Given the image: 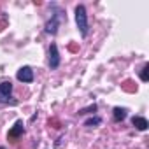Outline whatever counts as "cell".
Masks as SVG:
<instances>
[{"mask_svg":"<svg viewBox=\"0 0 149 149\" xmlns=\"http://www.w3.org/2000/svg\"><path fill=\"white\" fill-rule=\"evenodd\" d=\"M56 30H58V16H54V18L46 25V32H47V33H56Z\"/></svg>","mask_w":149,"mask_h":149,"instance_id":"cell-7","label":"cell"},{"mask_svg":"<svg viewBox=\"0 0 149 149\" xmlns=\"http://www.w3.org/2000/svg\"><path fill=\"white\" fill-rule=\"evenodd\" d=\"M58 65H60V53H58L56 44H51V47H49V67L56 68Z\"/></svg>","mask_w":149,"mask_h":149,"instance_id":"cell-3","label":"cell"},{"mask_svg":"<svg viewBox=\"0 0 149 149\" xmlns=\"http://www.w3.org/2000/svg\"><path fill=\"white\" fill-rule=\"evenodd\" d=\"M25 125H23V121H16V125L9 130V137L11 139H16V137H19L23 132H25V128H23Z\"/></svg>","mask_w":149,"mask_h":149,"instance_id":"cell-6","label":"cell"},{"mask_svg":"<svg viewBox=\"0 0 149 149\" xmlns=\"http://www.w3.org/2000/svg\"><path fill=\"white\" fill-rule=\"evenodd\" d=\"M125 118H126V109L116 107V109H114V119H116V121H123Z\"/></svg>","mask_w":149,"mask_h":149,"instance_id":"cell-8","label":"cell"},{"mask_svg":"<svg viewBox=\"0 0 149 149\" xmlns=\"http://www.w3.org/2000/svg\"><path fill=\"white\" fill-rule=\"evenodd\" d=\"M100 123H102V119H100L98 116H95V118L86 119V121H84V126H97V125H100Z\"/></svg>","mask_w":149,"mask_h":149,"instance_id":"cell-9","label":"cell"},{"mask_svg":"<svg viewBox=\"0 0 149 149\" xmlns=\"http://www.w3.org/2000/svg\"><path fill=\"white\" fill-rule=\"evenodd\" d=\"M140 79L146 83V81H149V65L146 63L144 65V68H142V72H140Z\"/></svg>","mask_w":149,"mask_h":149,"instance_id":"cell-10","label":"cell"},{"mask_svg":"<svg viewBox=\"0 0 149 149\" xmlns=\"http://www.w3.org/2000/svg\"><path fill=\"white\" fill-rule=\"evenodd\" d=\"M11 91H13V84H11V81H2V83H0V97H2L4 102H6V98L11 95Z\"/></svg>","mask_w":149,"mask_h":149,"instance_id":"cell-4","label":"cell"},{"mask_svg":"<svg viewBox=\"0 0 149 149\" xmlns=\"http://www.w3.org/2000/svg\"><path fill=\"white\" fill-rule=\"evenodd\" d=\"M76 23H77V28L81 30V35L86 37L88 35V16H86L84 6H77L76 7Z\"/></svg>","mask_w":149,"mask_h":149,"instance_id":"cell-1","label":"cell"},{"mask_svg":"<svg viewBox=\"0 0 149 149\" xmlns=\"http://www.w3.org/2000/svg\"><path fill=\"white\" fill-rule=\"evenodd\" d=\"M132 125L137 128V130H140V132H144V130H147V119L146 118H140V116H133L132 118Z\"/></svg>","mask_w":149,"mask_h":149,"instance_id":"cell-5","label":"cell"},{"mask_svg":"<svg viewBox=\"0 0 149 149\" xmlns=\"http://www.w3.org/2000/svg\"><path fill=\"white\" fill-rule=\"evenodd\" d=\"M0 149H4V147H0Z\"/></svg>","mask_w":149,"mask_h":149,"instance_id":"cell-12","label":"cell"},{"mask_svg":"<svg viewBox=\"0 0 149 149\" xmlns=\"http://www.w3.org/2000/svg\"><path fill=\"white\" fill-rule=\"evenodd\" d=\"M16 77H18V81H21V83H32V81H33V70H32L30 67H21V68L18 70V74H16Z\"/></svg>","mask_w":149,"mask_h":149,"instance_id":"cell-2","label":"cell"},{"mask_svg":"<svg viewBox=\"0 0 149 149\" xmlns=\"http://www.w3.org/2000/svg\"><path fill=\"white\" fill-rule=\"evenodd\" d=\"M95 111H97V105L93 104V105H90V107H86V109H81L79 114H90V112H95Z\"/></svg>","mask_w":149,"mask_h":149,"instance_id":"cell-11","label":"cell"}]
</instances>
